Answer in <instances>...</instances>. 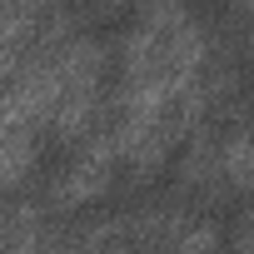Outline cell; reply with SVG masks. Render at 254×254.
I'll return each instance as SVG.
<instances>
[{"label": "cell", "instance_id": "obj_1", "mask_svg": "<svg viewBox=\"0 0 254 254\" xmlns=\"http://www.w3.org/2000/svg\"><path fill=\"white\" fill-rule=\"evenodd\" d=\"M110 170H115V140H110V130H95L80 145V160L50 190V209H80V204L100 199L110 190Z\"/></svg>", "mask_w": 254, "mask_h": 254}, {"label": "cell", "instance_id": "obj_2", "mask_svg": "<svg viewBox=\"0 0 254 254\" xmlns=\"http://www.w3.org/2000/svg\"><path fill=\"white\" fill-rule=\"evenodd\" d=\"M35 160H40V135H0V194L25 185Z\"/></svg>", "mask_w": 254, "mask_h": 254}, {"label": "cell", "instance_id": "obj_3", "mask_svg": "<svg viewBox=\"0 0 254 254\" xmlns=\"http://www.w3.org/2000/svg\"><path fill=\"white\" fill-rule=\"evenodd\" d=\"M219 175H229V190L234 194H249L254 190V155H249V130L244 125H234L229 130V140H224V150H219Z\"/></svg>", "mask_w": 254, "mask_h": 254}, {"label": "cell", "instance_id": "obj_4", "mask_svg": "<svg viewBox=\"0 0 254 254\" xmlns=\"http://www.w3.org/2000/svg\"><path fill=\"white\" fill-rule=\"evenodd\" d=\"M40 204H5L0 209V249H35L40 244Z\"/></svg>", "mask_w": 254, "mask_h": 254}, {"label": "cell", "instance_id": "obj_5", "mask_svg": "<svg viewBox=\"0 0 254 254\" xmlns=\"http://www.w3.org/2000/svg\"><path fill=\"white\" fill-rule=\"evenodd\" d=\"M180 20H190L185 0H140V25H155V30L165 35V30H175Z\"/></svg>", "mask_w": 254, "mask_h": 254}, {"label": "cell", "instance_id": "obj_6", "mask_svg": "<svg viewBox=\"0 0 254 254\" xmlns=\"http://www.w3.org/2000/svg\"><path fill=\"white\" fill-rule=\"evenodd\" d=\"M219 244V229L214 224H194L190 234H175V249L180 254H190V249H214Z\"/></svg>", "mask_w": 254, "mask_h": 254}]
</instances>
